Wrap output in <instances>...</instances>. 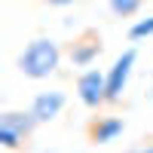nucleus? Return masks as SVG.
Masks as SVG:
<instances>
[{
    "instance_id": "nucleus-1",
    "label": "nucleus",
    "mask_w": 153,
    "mask_h": 153,
    "mask_svg": "<svg viewBox=\"0 0 153 153\" xmlns=\"http://www.w3.org/2000/svg\"><path fill=\"white\" fill-rule=\"evenodd\" d=\"M58 61H61L58 43L49 40V37H37V40H31L28 46L22 49L19 71L25 76H31V80H46V76H52L58 71Z\"/></svg>"
},
{
    "instance_id": "nucleus-2",
    "label": "nucleus",
    "mask_w": 153,
    "mask_h": 153,
    "mask_svg": "<svg viewBox=\"0 0 153 153\" xmlns=\"http://www.w3.org/2000/svg\"><path fill=\"white\" fill-rule=\"evenodd\" d=\"M76 95L86 107H98L107 101V74L104 71H95L89 68L80 74V80H76Z\"/></svg>"
},
{
    "instance_id": "nucleus-3",
    "label": "nucleus",
    "mask_w": 153,
    "mask_h": 153,
    "mask_svg": "<svg viewBox=\"0 0 153 153\" xmlns=\"http://www.w3.org/2000/svg\"><path fill=\"white\" fill-rule=\"evenodd\" d=\"M135 58H138V52H135V49H126L123 55H117L113 68L107 71V101H110V104L123 98V92H126V83H129L132 68H135Z\"/></svg>"
},
{
    "instance_id": "nucleus-4",
    "label": "nucleus",
    "mask_w": 153,
    "mask_h": 153,
    "mask_svg": "<svg viewBox=\"0 0 153 153\" xmlns=\"http://www.w3.org/2000/svg\"><path fill=\"white\" fill-rule=\"evenodd\" d=\"M68 104V98L65 92H58V89H49V92H40L34 101H31V113H34V120L37 123H52L61 110H65Z\"/></svg>"
},
{
    "instance_id": "nucleus-5",
    "label": "nucleus",
    "mask_w": 153,
    "mask_h": 153,
    "mask_svg": "<svg viewBox=\"0 0 153 153\" xmlns=\"http://www.w3.org/2000/svg\"><path fill=\"white\" fill-rule=\"evenodd\" d=\"M98 55H101V40L98 37H86V40L71 46V65L74 68H89Z\"/></svg>"
},
{
    "instance_id": "nucleus-6",
    "label": "nucleus",
    "mask_w": 153,
    "mask_h": 153,
    "mask_svg": "<svg viewBox=\"0 0 153 153\" xmlns=\"http://www.w3.org/2000/svg\"><path fill=\"white\" fill-rule=\"evenodd\" d=\"M123 129H126V123L120 117H101L92 126V141L95 144H110V141H117L123 135Z\"/></svg>"
},
{
    "instance_id": "nucleus-7",
    "label": "nucleus",
    "mask_w": 153,
    "mask_h": 153,
    "mask_svg": "<svg viewBox=\"0 0 153 153\" xmlns=\"http://www.w3.org/2000/svg\"><path fill=\"white\" fill-rule=\"evenodd\" d=\"M37 126V120H34V113L28 110V113H22V110H6L3 117H0V129H9V132H16V135H28L31 129Z\"/></svg>"
},
{
    "instance_id": "nucleus-8",
    "label": "nucleus",
    "mask_w": 153,
    "mask_h": 153,
    "mask_svg": "<svg viewBox=\"0 0 153 153\" xmlns=\"http://www.w3.org/2000/svg\"><path fill=\"white\" fill-rule=\"evenodd\" d=\"M141 3L144 0H110V12L120 16V19H126V16H135V12L141 9Z\"/></svg>"
},
{
    "instance_id": "nucleus-9",
    "label": "nucleus",
    "mask_w": 153,
    "mask_h": 153,
    "mask_svg": "<svg viewBox=\"0 0 153 153\" xmlns=\"http://www.w3.org/2000/svg\"><path fill=\"white\" fill-rule=\"evenodd\" d=\"M129 37L132 40H144V37H153V16L150 19H141L129 28Z\"/></svg>"
},
{
    "instance_id": "nucleus-10",
    "label": "nucleus",
    "mask_w": 153,
    "mask_h": 153,
    "mask_svg": "<svg viewBox=\"0 0 153 153\" xmlns=\"http://www.w3.org/2000/svg\"><path fill=\"white\" fill-rule=\"evenodd\" d=\"M0 144H3V147H19L22 144V135H16V132H9V129H0Z\"/></svg>"
},
{
    "instance_id": "nucleus-11",
    "label": "nucleus",
    "mask_w": 153,
    "mask_h": 153,
    "mask_svg": "<svg viewBox=\"0 0 153 153\" xmlns=\"http://www.w3.org/2000/svg\"><path fill=\"white\" fill-rule=\"evenodd\" d=\"M43 3H49V6H71V3H76V0H43Z\"/></svg>"
},
{
    "instance_id": "nucleus-12",
    "label": "nucleus",
    "mask_w": 153,
    "mask_h": 153,
    "mask_svg": "<svg viewBox=\"0 0 153 153\" xmlns=\"http://www.w3.org/2000/svg\"><path fill=\"white\" fill-rule=\"evenodd\" d=\"M132 153H153V144L150 147H141V150H132Z\"/></svg>"
}]
</instances>
